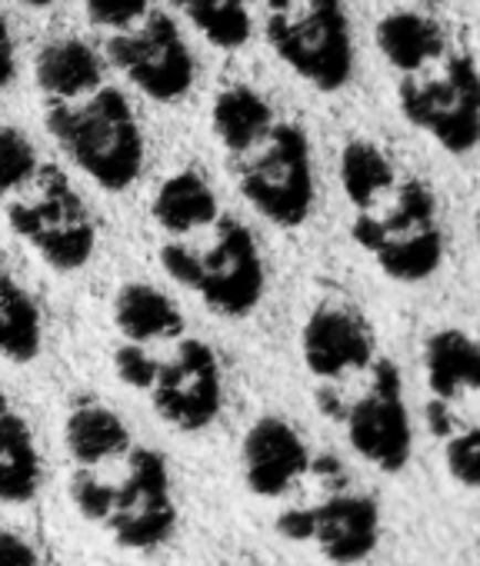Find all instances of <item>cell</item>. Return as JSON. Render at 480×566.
<instances>
[{
    "label": "cell",
    "mask_w": 480,
    "mask_h": 566,
    "mask_svg": "<svg viewBox=\"0 0 480 566\" xmlns=\"http://www.w3.org/2000/svg\"><path fill=\"white\" fill-rule=\"evenodd\" d=\"M268 4L274 8V14H281V11H288V8H294L298 0H268Z\"/></svg>",
    "instance_id": "obj_23"
},
{
    "label": "cell",
    "mask_w": 480,
    "mask_h": 566,
    "mask_svg": "<svg viewBox=\"0 0 480 566\" xmlns=\"http://www.w3.org/2000/svg\"><path fill=\"white\" fill-rule=\"evenodd\" d=\"M44 483V460L28 417L0 390V503H34Z\"/></svg>",
    "instance_id": "obj_14"
},
{
    "label": "cell",
    "mask_w": 480,
    "mask_h": 566,
    "mask_svg": "<svg viewBox=\"0 0 480 566\" xmlns=\"http://www.w3.org/2000/svg\"><path fill=\"white\" fill-rule=\"evenodd\" d=\"M111 367L124 390L180 433H200L223 410L217 350L190 331L174 297L127 280L111 301Z\"/></svg>",
    "instance_id": "obj_4"
},
{
    "label": "cell",
    "mask_w": 480,
    "mask_h": 566,
    "mask_svg": "<svg viewBox=\"0 0 480 566\" xmlns=\"http://www.w3.org/2000/svg\"><path fill=\"white\" fill-rule=\"evenodd\" d=\"M0 210L51 270L77 273L94 260L97 223L84 197L18 127H0Z\"/></svg>",
    "instance_id": "obj_7"
},
{
    "label": "cell",
    "mask_w": 480,
    "mask_h": 566,
    "mask_svg": "<svg viewBox=\"0 0 480 566\" xmlns=\"http://www.w3.org/2000/svg\"><path fill=\"white\" fill-rule=\"evenodd\" d=\"M227 167L240 197L264 220L284 230L307 223L317 187L311 140L298 124L274 120L258 140L227 154Z\"/></svg>",
    "instance_id": "obj_10"
},
{
    "label": "cell",
    "mask_w": 480,
    "mask_h": 566,
    "mask_svg": "<svg viewBox=\"0 0 480 566\" xmlns=\"http://www.w3.org/2000/svg\"><path fill=\"white\" fill-rule=\"evenodd\" d=\"M351 207V240L394 283H424L444 263V227L434 190L404 174L377 144L347 140L337 164Z\"/></svg>",
    "instance_id": "obj_6"
},
{
    "label": "cell",
    "mask_w": 480,
    "mask_h": 566,
    "mask_svg": "<svg viewBox=\"0 0 480 566\" xmlns=\"http://www.w3.org/2000/svg\"><path fill=\"white\" fill-rule=\"evenodd\" d=\"M107 54L134 87L160 104L180 101L194 84V57L167 14H150L140 31L111 38Z\"/></svg>",
    "instance_id": "obj_13"
},
{
    "label": "cell",
    "mask_w": 480,
    "mask_h": 566,
    "mask_svg": "<svg viewBox=\"0 0 480 566\" xmlns=\"http://www.w3.org/2000/svg\"><path fill=\"white\" fill-rule=\"evenodd\" d=\"M223 566H244V563H223Z\"/></svg>",
    "instance_id": "obj_25"
},
{
    "label": "cell",
    "mask_w": 480,
    "mask_h": 566,
    "mask_svg": "<svg viewBox=\"0 0 480 566\" xmlns=\"http://www.w3.org/2000/svg\"><path fill=\"white\" fill-rule=\"evenodd\" d=\"M377 44L397 71L417 74L440 57L444 31L417 11H394L377 24Z\"/></svg>",
    "instance_id": "obj_17"
},
{
    "label": "cell",
    "mask_w": 480,
    "mask_h": 566,
    "mask_svg": "<svg viewBox=\"0 0 480 566\" xmlns=\"http://www.w3.org/2000/svg\"><path fill=\"white\" fill-rule=\"evenodd\" d=\"M274 120H278L274 107L254 87H244V84L220 91L210 107V127H213V137L220 140L223 154H237L240 147H248Z\"/></svg>",
    "instance_id": "obj_18"
},
{
    "label": "cell",
    "mask_w": 480,
    "mask_h": 566,
    "mask_svg": "<svg viewBox=\"0 0 480 566\" xmlns=\"http://www.w3.org/2000/svg\"><path fill=\"white\" fill-rule=\"evenodd\" d=\"M268 41L278 57L317 91H341L354 71L351 21L341 0H307L301 14H274Z\"/></svg>",
    "instance_id": "obj_11"
},
{
    "label": "cell",
    "mask_w": 480,
    "mask_h": 566,
    "mask_svg": "<svg viewBox=\"0 0 480 566\" xmlns=\"http://www.w3.org/2000/svg\"><path fill=\"white\" fill-rule=\"evenodd\" d=\"M424 423L453 483L480 486V347L460 327L424 340Z\"/></svg>",
    "instance_id": "obj_8"
},
{
    "label": "cell",
    "mask_w": 480,
    "mask_h": 566,
    "mask_svg": "<svg viewBox=\"0 0 480 566\" xmlns=\"http://www.w3.org/2000/svg\"><path fill=\"white\" fill-rule=\"evenodd\" d=\"M0 566H58L31 536L0 526Z\"/></svg>",
    "instance_id": "obj_20"
},
{
    "label": "cell",
    "mask_w": 480,
    "mask_h": 566,
    "mask_svg": "<svg viewBox=\"0 0 480 566\" xmlns=\"http://www.w3.org/2000/svg\"><path fill=\"white\" fill-rule=\"evenodd\" d=\"M404 117L427 130L447 154H470L480 140V81L473 57L457 54L440 74H407L397 87Z\"/></svg>",
    "instance_id": "obj_12"
},
{
    "label": "cell",
    "mask_w": 480,
    "mask_h": 566,
    "mask_svg": "<svg viewBox=\"0 0 480 566\" xmlns=\"http://www.w3.org/2000/svg\"><path fill=\"white\" fill-rule=\"evenodd\" d=\"M48 134L101 187L124 193L144 170V134L131 101L117 87H97L77 101L48 104Z\"/></svg>",
    "instance_id": "obj_9"
},
{
    "label": "cell",
    "mask_w": 480,
    "mask_h": 566,
    "mask_svg": "<svg viewBox=\"0 0 480 566\" xmlns=\"http://www.w3.org/2000/svg\"><path fill=\"white\" fill-rule=\"evenodd\" d=\"M34 74H38L41 91L51 97V104L77 101L104 87L101 57L77 38H61V41L44 44L34 61Z\"/></svg>",
    "instance_id": "obj_16"
},
{
    "label": "cell",
    "mask_w": 480,
    "mask_h": 566,
    "mask_svg": "<svg viewBox=\"0 0 480 566\" xmlns=\"http://www.w3.org/2000/svg\"><path fill=\"white\" fill-rule=\"evenodd\" d=\"M44 350V317L31 291L0 253V360L34 364Z\"/></svg>",
    "instance_id": "obj_15"
},
{
    "label": "cell",
    "mask_w": 480,
    "mask_h": 566,
    "mask_svg": "<svg viewBox=\"0 0 480 566\" xmlns=\"http://www.w3.org/2000/svg\"><path fill=\"white\" fill-rule=\"evenodd\" d=\"M301 367L317 413L374 470L397 476L414 457L404 377L371 321L347 301H321L301 327Z\"/></svg>",
    "instance_id": "obj_2"
},
{
    "label": "cell",
    "mask_w": 480,
    "mask_h": 566,
    "mask_svg": "<svg viewBox=\"0 0 480 566\" xmlns=\"http://www.w3.org/2000/svg\"><path fill=\"white\" fill-rule=\"evenodd\" d=\"M240 476L271 510L281 539L314 549L331 566H357L380 543V503L351 467L317 450L291 420L258 417L240 440Z\"/></svg>",
    "instance_id": "obj_1"
},
{
    "label": "cell",
    "mask_w": 480,
    "mask_h": 566,
    "mask_svg": "<svg viewBox=\"0 0 480 566\" xmlns=\"http://www.w3.org/2000/svg\"><path fill=\"white\" fill-rule=\"evenodd\" d=\"M18 74V57H14V38L8 28V18L0 11V91H4Z\"/></svg>",
    "instance_id": "obj_22"
},
{
    "label": "cell",
    "mask_w": 480,
    "mask_h": 566,
    "mask_svg": "<svg viewBox=\"0 0 480 566\" xmlns=\"http://www.w3.org/2000/svg\"><path fill=\"white\" fill-rule=\"evenodd\" d=\"M24 4H31V8H48V4H54V0H24Z\"/></svg>",
    "instance_id": "obj_24"
},
{
    "label": "cell",
    "mask_w": 480,
    "mask_h": 566,
    "mask_svg": "<svg viewBox=\"0 0 480 566\" xmlns=\"http://www.w3.org/2000/svg\"><path fill=\"white\" fill-rule=\"evenodd\" d=\"M174 4L200 28L210 44L223 51H237L251 41V18L244 0H174Z\"/></svg>",
    "instance_id": "obj_19"
},
{
    "label": "cell",
    "mask_w": 480,
    "mask_h": 566,
    "mask_svg": "<svg viewBox=\"0 0 480 566\" xmlns=\"http://www.w3.org/2000/svg\"><path fill=\"white\" fill-rule=\"evenodd\" d=\"M87 18L101 28H131L150 8V0H84Z\"/></svg>",
    "instance_id": "obj_21"
},
{
    "label": "cell",
    "mask_w": 480,
    "mask_h": 566,
    "mask_svg": "<svg viewBox=\"0 0 480 566\" xmlns=\"http://www.w3.org/2000/svg\"><path fill=\"white\" fill-rule=\"evenodd\" d=\"M150 220L160 237L157 263L180 291L223 321L258 314L268 294L258 237L197 170H177L157 187Z\"/></svg>",
    "instance_id": "obj_5"
},
{
    "label": "cell",
    "mask_w": 480,
    "mask_h": 566,
    "mask_svg": "<svg viewBox=\"0 0 480 566\" xmlns=\"http://www.w3.org/2000/svg\"><path fill=\"white\" fill-rule=\"evenodd\" d=\"M67 500L114 546L150 553L180 523L167 457L137 440L127 420L97 400H77L64 417Z\"/></svg>",
    "instance_id": "obj_3"
}]
</instances>
